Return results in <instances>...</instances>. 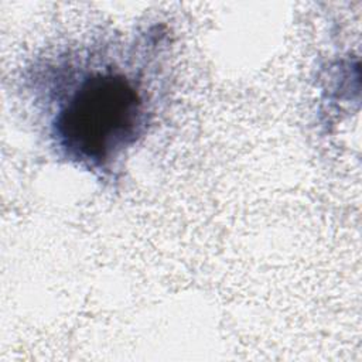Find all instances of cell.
Returning a JSON list of instances; mask_svg holds the SVG:
<instances>
[{
  "label": "cell",
  "instance_id": "obj_1",
  "mask_svg": "<svg viewBox=\"0 0 362 362\" xmlns=\"http://www.w3.org/2000/svg\"><path fill=\"white\" fill-rule=\"evenodd\" d=\"M167 40L156 24L129 38L59 48L25 68L23 89L58 158L113 181L154 124Z\"/></svg>",
  "mask_w": 362,
  "mask_h": 362
}]
</instances>
